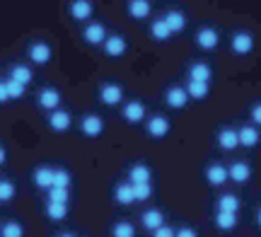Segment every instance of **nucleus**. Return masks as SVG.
Listing matches in <instances>:
<instances>
[{
	"instance_id": "nucleus-6",
	"label": "nucleus",
	"mask_w": 261,
	"mask_h": 237,
	"mask_svg": "<svg viewBox=\"0 0 261 237\" xmlns=\"http://www.w3.org/2000/svg\"><path fill=\"white\" fill-rule=\"evenodd\" d=\"M102 54L107 58H112V61L123 58L126 54H128V41H126V37H123V34H119V32H109L107 41L102 44Z\"/></svg>"
},
{
	"instance_id": "nucleus-22",
	"label": "nucleus",
	"mask_w": 261,
	"mask_h": 237,
	"mask_svg": "<svg viewBox=\"0 0 261 237\" xmlns=\"http://www.w3.org/2000/svg\"><path fill=\"white\" fill-rule=\"evenodd\" d=\"M114 201H116L119 206H130V203H136V196H133V184H130V181H121V184H116V187H114Z\"/></svg>"
},
{
	"instance_id": "nucleus-7",
	"label": "nucleus",
	"mask_w": 261,
	"mask_h": 237,
	"mask_svg": "<svg viewBox=\"0 0 261 237\" xmlns=\"http://www.w3.org/2000/svg\"><path fill=\"white\" fill-rule=\"evenodd\" d=\"M121 119L130 126H138L148 119V107L145 102H140V99H128V102H123L121 104Z\"/></svg>"
},
{
	"instance_id": "nucleus-17",
	"label": "nucleus",
	"mask_w": 261,
	"mask_h": 237,
	"mask_svg": "<svg viewBox=\"0 0 261 237\" xmlns=\"http://www.w3.org/2000/svg\"><path fill=\"white\" fill-rule=\"evenodd\" d=\"M32 184H34L37 189L48 191L54 187V167H48V165L34 167V172H32Z\"/></svg>"
},
{
	"instance_id": "nucleus-10",
	"label": "nucleus",
	"mask_w": 261,
	"mask_h": 237,
	"mask_svg": "<svg viewBox=\"0 0 261 237\" xmlns=\"http://www.w3.org/2000/svg\"><path fill=\"white\" fill-rule=\"evenodd\" d=\"M194 41H196V46L203 48V51H215V48L220 46V32L215 27H211V24H203L194 34Z\"/></svg>"
},
{
	"instance_id": "nucleus-2",
	"label": "nucleus",
	"mask_w": 261,
	"mask_h": 237,
	"mask_svg": "<svg viewBox=\"0 0 261 237\" xmlns=\"http://www.w3.org/2000/svg\"><path fill=\"white\" fill-rule=\"evenodd\" d=\"M97 99H99L104 107L114 109V107H121L123 102H126V90H123V85L116 83V80H104L102 85H99V90H97Z\"/></svg>"
},
{
	"instance_id": "nucleus-27",
	"label": "nucleus",
	"mask_w": 261,
	"mask_h": 237,
	"mask_svg": "<svg viewBox=\"0 0 261 237\" xmlns=\"http://www.w3.org/2000/svg\"><path fill=\"white\" fill-rule=\"evenodd\" d=\"M187 92L191 99H196V102H201V99H205V97L211 95V83H198V80H187Z\"/></svg>"
},
{
	"instance_id": "nucleus-39",
	"label": "nucleus",
	"mask_w": 261,
	"mask_h": 237,
	"mask_svg": "<svg viewBox=\"0 0 261 237\" xmlns=\"http://www.w3.org/2000/svg\"><path fill=\"white\" fill-rule=\"evenodd\" d=\"M249 119L254 121V126H261V102H256V104L249 109Z\"/></svg>"
},
{
	"instance_id": "nucleus-20",
	"label": "nucleus",
	"mask_w": 261,
	"mask_h": 237,
	"mask_svg": "<svg viewBox=\"0 0 261 237\" xmlns=\"http://www.w3.org/2000/svg\"><path fill=\"white\" fill-rule=\"evenodd\" d=\"M227 179H230V174H227V167H225V165L215 162V165H208V167H205V181H208L211 187H223Z\"/></svg>"
},
{
	"instance_id": "nucleus-24",
	"label": "nucleus",
	"mask_w": 261,
	"mask_h": 237,
	"mask_svg": "<svg viewBox=\"0 0 261 237\" xmlns=\"http://www.w3.org/2000/svg\"><path fill=\"white\" fill-rule=\"evenodd\" d=\"M128 181L130 184H143V181H152V170H150L148 165H130L128 167Z\"/></svg>"
},
{
	"instance_id": "nucleus-25",
	"label": "nucleus",
	"mask_w": 261,
	"mask_h": 237,
	"mask_svg": "<svg viewBox=\"0 0 261 237\" xmlns=\"http://www.w3.org/2000/svg\"><path fill=\"white\" fill-rule=\"evenodd\" d=\"M237 133H240V145L244 148H256L261 141V133L256 126H242V128H237Z\"/></svg>"
},
{
	"instance_id": "nucleus-29",
	"label": "nucleus",
	"mask_w": 261,
	"mask_h": 237,
	"mask_svg": "<svg viewBox=\"0 0 261 237\" xmlns=\"http://www.w3.org/2000/svg\"><path fill=\"white\" fill-rule=\"evenodd\" d=\"M3 80H5V87H8L10 102H19V99H24V95H27V85H22V83L12 80V77H3Z\"/></svg>"
},
{
	"instance_id": "nucleus-14",
	"label": "nucleus",
	"mask_w": 261,
	"mask_h": 237,
	"mask_svg": "<svg viewBox=\"0 0 261 237\" xmlns=\"http://www.w3.org/2000/svg\"><path fill=\"white\" fill-rule=\"evenodd\" d=\"M126 15H128L133 22H145L152 15V3L150 0H126Z\"/></svg>"
},
{
	"instance_id": "nucleus-26",
	"label": "nucleus",
	"mask_w": 261,
	"mask_h": 237,
	"mask_svg": "<svg viewBox=\"0 0 261 237\" xmlns=\"http://www.w3.org/2000/svg\"><path fill=\"white\" fill-rule=\"evenodd\" d=\"M227 174H230L232 181L244 184V181H249V177H252V167H249L247 162H232V165L227 167Z\"/></svg>"
},
{
	"instance_id": "nucleus-35",
	"label": "nucleus",
	"mask_w": 261,
	"mask_h": 237,
	"mask_svg": "<svg viewBox=\"0 0 261 237\" xmlns=\"http://www.w3.org/2000/svg\"><path fill=\"white\" fill-rule=\"evenodd\" d=\"M15 194H17V189H15V181L0 179V203H10V201L15 199Z\"/></svg>"
},
{
	"instance_id": "nucleus-33",
	"label": "nucleus",
	"mask_w": 261,
	"mask_h": 237,
	"mask_svg": "<svg viewBox=\"0 0 261 237\" xmlns=\"http://www.w3.org/2000/svg\"><path fill=\"white\" fill-rule=\"evenodd\" d=\"M112 237H136V225L128 220H119L112 225Z\"/></svg>"
},
{
	"instance_id": "nucleus-9",
	"label": "nucleus",
	"mask_w": 261,
	"mask_h": 237,
	"mask_svg": "<svg viewBox=\"0 0 261 237\" xmlns=\"http://www.w3.org/2000/svg\"><path fill=\"white\" fill-rule=\"evenodd\" d=\"M107 128V123L99 114H94V112H87V114L80 116V133H83L85 138H99Z\"/></svg>"
},
{
	"instance_id": "nucleus-12",
	"label": "nucleus",
	"mask_w": 261,
	"mask_h": 237,
	"mask_svg": "<svg viewBox=\"0 0 261 237\" xmlns=\"http://www.w3.org/2000/svg\"><path fill=\"white\" fill-rule=\"evenodd\" d=\"M189 92L187 87L181 85H169L167 90H165V104L169 107V109H174V112H181V109H187L189 104Z\"/></svg>"
},
{
	"instance_id": "nucleus-8",
	"label": "nucleus",
	"mask_w": 261,
	"mask_h": 237,
	"mask_svg": "<svg viewBox=\"0 0 261 237\" xmlns=\"http://www.w3.org/2000/svg\"><path fill=\"white\" fill-rule=\"evenodd\" d=\"M46 126L54 133H68L70 126H73V114L63 107H58L54 112H46Z\"/></svg>"
},
{
	"instance_id": "nucleus-13",
	"label": "nucleus",
	"mask_w": 261,
	"mask_h": 237,
	"mask_svg": "<svg viewBox=\"0 0 261 237\" xmlns=\"http://www.w3.org/2000/svg\"><path fill=\"white\" fill-rule=\"evenodd\" d=\"M230 51H232L234 56H249L254 51V37L249 32H244V29L234 32L232 37H230Z\"/></svg>"
},
{
	"instance_id": "nucleus-1",
	"label": "nucleus",
	"mask_w": 261,
	"mask_h": 237,
	"mask_svg": "<svg viewBox=\"0 0 261 237\" xmlns=\"http://www.w3.org/2000/svg\"><path fill=\"white\" fill-rule=\"evenodd\" d=\"M24 56L32 66H48L54 61V46L46 39H32L24 48Z\"/></svg>"
},
{
	"instance_id": "nucleus-36",
	"label": "nucleus",
	"mask_w": 261,
	"mask_h": 237,
	"mask_svg": "<svg viewBox=\"0 0 261 237\" xmlns=\"http://www.w3.org/2000/svg\"><path fill=\"white\" fill-rule=\"evenodd\" d=\"M133 196H136V201H148L152 196V181L133 184Z\"/></svg>"
},
{
	"instance_id": "nucleus-38",
	"label": "nucleus",
	"mask_w": 261,
	"mask_h": 237,
	"mask_svg": "<svg viewBox=\"0 0 261 237\" xmlns=\"http://www.w3.org/2000/svg\"><path fill=\"white\" fill-rule=\"evenodd\" d=\"M152 237H177V230L169 228V225H162V228H158L152 232Z\"/></svg>"
},
{
	"instance_id": "nucleus-41",
	"label": "nucleus",
	"mask_w": 261,
	"mask_h": 237,
	"mask_svg": "<svg viewBox=\"0 0 261 237\" xmlns=\"http://www.w3.org/2000/svg\"><path fill=\"white\" fill-rule=\"evenodd\" d=\"M177 237H198V235H196L194 228H179L177 230Z\"/></svg>"
},
{
	"instance_id": "nucleus-15",
	"label": "nucleus",
	"mask_w": 261,
	"mask_h": 237,
	"mask_svg": "<svg viewBox=\"0 0 261 237\" xmlns=\"http://www.w3.org/2000/svg\"><path fill=\"white\" fill-rule=\"evenodd\" d=\"M169 128H172V123H169L167 116H162V114H155V116H150V119H145V133H148L150 138H165L169 133Z\"/></svg>"
},
{
	"instance_id": "nucleus-5",
	"label": "nucleus",
	"mask_w": 261,
	"mask_h": 237,
	"mask_svg": "<svg viewBox=\"0 0 261 237\" xmlns=\"http://www.w3.org/2000/svg\"><path fill=\"white\" fill-rule=\"evenodd\" d=\"M34 102H37V107L41 109V112H54V109H58V107H61L63 95H61V90H58V87L44 85V87H39V90H37Z\"/></svg>"
},
{
	"instance_id": "nucleus-40",
	"label": "nucleus",
	"mask_w": 261,
	"mask_h": 237,
	"mask_svg": "<svg viewBox=\"0 0 261 237\" xmlns=\"http://www.w3.org/2000/svg\"><path fill=\"white\" fill-rule=\"evenodd\" d=\"M10 95H8V87H5V80H0V104H8Z\"/></svg>"
},
{
	"instance_id": "nucleus-37",
	"label": "nucleus",
	"mask_w": 261,
	"mask_h": 237,
	"mask_svg": "<svg viewBox=\"0 0 261 237\" xmlns=\"http://www.w3.org/2000/svg\"><path fill=\"white\" fill-rule=\"evenodd\" d=\"M48 201L68 203V189H65V187H51V189H48Z\"/></svg>"
},
{
	"instance_id": "nucleus-19",
	"label": "nucleus",
	"mask_w": 261,
	"mask_h": 237,
	"mask_svg": "<svg viewBox=\"0 0 261 237\" xmlns=\"http://www.w3.org/2000/svg\"><path fill=\"white\" fill-rule=\"evenodd\" d=\"M162 17H165V22L169 24V29H172V34H181V32L187 29V24H189L187 12H184V10H177V8L167 10V12H165Z\"/></svg>"
},
{
	"instance_id": "nucleus-43",
	"label": "nucleus",
	"mask_w": 261,
	"mask_h": 237,
	"mask_svg": "<svg viewBox=\"0 0 261 237\" xmlns=\"http://www.w3.org/2000/svg\"><path fill=\"white\" fill-rule=\"evenodd\" d=\"M58 237H75L73 232H63V235H58Z\"/></svg>"
},
{
	"instance_id": "nucleus-34",
	"label": "nucleus",
	"mask_w": 261,
	"mask_h": 237,
	"mask_svg": "<svg viewBox=\"0 0 261 237\" xmlns=\"http://www.w3.org/2000/svg\"><path fill=\"white\" fill-rule=\"evenodd\" d=\"M70 184H73L70 172L65 170V167H54V187H65V189H70Z\"/></svg>"
},
{
	"instance_id": "nucleus-31",
	"label": "nucleus",
	"mask_w": 261,
	"mask_h": 237,
	"mask_svg": "<svg viewBox=\"0 0 261 237\" xmlns=\"http://www.w3.org/2000/svg\"><path fill=\"white\" fill-rule=\"evenodd\" d=\"M0 237H24V225L19 220H5L0 225Z\"/></svg>"
},
{
	"instance_id": "nucleus-11",
	"label": "nucleus",
	"mask_w": 261,
	"mask_h": 237,
	"mask_svg": "<svg viewBox=\"0 0 261 237\" xmlns=\"http://www.w3.org/2000/svg\"><path fill=\"white\" fill-rule=\"evenodd\" d=\"M8 77H12V80H17V83L29 87L34 83V66L29 61H12L8 66Z\"/></svg>"
},
{
	"instance_id": "nucleus-18",
	"label": "nucleus",
	"mask_w": 261,
	"mask_h": 237,
	"mask_svg": "<svg viewBox=\"0 0 261 237\" xmlns=\"http://www.w3.org/2000/svg\"><path fill=\"white\" fill-rule=\"evenodd\" d=\"M187 77L189 80H198V83H211L213 80V68L205 61H194L187 68Z\"/></svg>"
},
{
	"instance_id": "nucleus-44",
	"label": "nucleus",
	"mask_w": 261,
	"mask_h": 237,
	"mask_svg": "<svg viewBox=\"0 0 261 237\" xmlns=\"http://www.w3.org/2000/svg\"><path fill=\"white\" fill-rule=\"evenodd\" d=\"M256 220H259V225H261V210H259V216H256Z\"/></svg>"
},
{
	"instance_id": "nucleus-21",
	"label": "nucleus",
	"mask_w": 261,
	"mask_h": 237,
	"mask_svg": "<svg viewBox=\"0 0 261 237\" xmlns=\"http://www.w3.org/2000/svg\"><path fill=\"white\" fill-rule=\"evenodd\" d=\"M218 145L223 148V150H234L237 145H240V133L237 128H230V126H225L218 131Z\"/></svg>"
},
{
	"instance_id": "nucleus-4",
	"label": "nucleus",
	"mask_w": 261,
	"mask_h": 237,
	"mask_svg": "<svg viewBox=\"0 0 261 237\" xmlns=\"http://www.w3.org/2000/svg\"><path fill=\"white\" fill-rule=\"evenodd\" d=\"M109 37V27L104 24L102 19H92V22H87L83 27V41L87 46L92 48H102V44L107 41Z\"/></svg>"
},
{
	"instance_id": "nucleus-28",
	"label": "nucleus",
	"mask_w": 261,
	"mask_h": 237,
	"mask_svg": "<svg viewBox=\"0 0 261 237\" xmlns=\"http://www.w3.org/2000/svg\"><path fill=\"white\" fill-rule=\"evenodd\" d=\"M215 228L227 232V230L237 228V213H225V210H218L215 213Z\"/></svg>"
},
{
	"instance_id": "nucleus-16",
	"label": "nucleus",
	"mask_w": 261,
	"mask_h": 237,
	"mask_svg": "<svg viewBox=\"0 0 261 237\" xmlns=\"http://www.w3.org/2000/svg\"><path fill=\"white\" fill-rule=\"evenodd\" d=\"M148 34L152 41H160V44H165V41H169V39L174 37L172 34V29H169V24L165 22V17H152L148 24Z\"/></svg>"
},
{
	"instance_id": "nucleus-42",
	"label": "nucleus",
	"mask_w": 261,
	"mask_h": 237,
	"mask_svg": "<svg viewBox=\"0 0 261 237\" xmlns=\"http://www.w3.org/2000/svg\"><path fill=\"white\" fill-rule=\"evenodd\" d=\"M8 162V150H5V145H0V167Z\"/></svg>"
},
{
	"instance_id": "nucleus-30",
	"label": "nucleus",
	"mask_w": 261,
	"mask_h": 237,
	"mask_svg": "<svg viewBox=\"0 0 261 237\" xmlns=\"http://www.w3.org/2000/svg\"><path fill=\"white\" fill-rule=\"evenodd\" d=\"M46 218L51 220H65L68 216V203H58V201H46Z\"/></svg>"
},
{
	"instance_id": "nucleus-32",
	"label": "nucleus",
	"mask_w": 261,
	"mask_h": 237,
	"mask_svg": "<svg viewBox=\"0 0 261 237\" xmlns=\"http://www.w3.org/2000/svg\"><path fill=\"white\" fill-rule=\"evenodd\" d=\"M218 210H225V213H237L240 210V199L234 194H223L218 199Z\"/></svg>"
},
{
	"instance_id": "nucleus-23",
	"label": "nucleus",
	"mask_w": 261,
	"mask_h": 237,
	"mask_svg": "<svg viewBox=\"0 0 261 237\" xmlns=\"http://www.w3.org/2000/svg\"><path fill=\"white\" fill-rule=\"evenodd\" d=\"M140 223H143V228H145V230L155 232L158 228H162V225H165V216H162V210L150 208V210H145V213L140 216Z\"/></svg>"
},
{
	"instance_id": "nucleus-3",
	"label": "nucleus",
	"mask_w": 261,
	"mask_h": 237,
	"mask_svg": "<svg viewBox=\"0 0 261 237\" xmlns=\"http://www.w3.org/2000/svg\"><path fill=\"white\" fill-rule=\"evenodd\" d=\"M94 0H68V5H65V12H68V17L77 22V24H87V22H92L94 19Z\"/></svg>"
}]
</instances>
